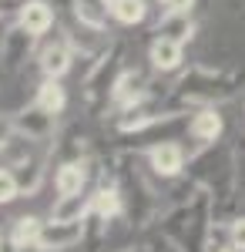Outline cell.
Returning a JSON list of instances; mask_svg holds the SVG:
<instances>
[{
  "instance_id": "obj_1",
  "label": "cell",
  "mask_w": 245,
  "mask_h": 252,
  "mask_svg": "<svg viewBox=\"0 0 245 252\" xmlns=\"http://www.w3.org/2000/svg\"><path fill=\"white\" fill-rule=\"evenodd\" d=\"M212 212L215 198L208 185H198L191 195L178 198V205L161 215V235L168 239L178 252H208V235H212Z\"/></svg>"
},
{
  "instance_id": "obj_2",
  "label": "cell",
  "mask_w": 245,
  "mask_h": 252,
  "mask_svg": "<svg viewBox=\"0 0 245 252\" xmlns=\"http://www.w3.org/2000/svg\"><path fill=\"white\" fill-rule=\"evenodd\" d=\"M235 94V78L225 71H215L205 64H191L182 78L171 84V104L178 108H215Z\"/></svg>"
},
{
  "instance_id": "obj_3",
  "label": "cell",
  "mask_w": 245,
  "mask_h": 252,
  "mask_svg": "<svg viewBox=\"0 0 245 252\" xmlns=\"http://www.w3.org/2000/svg\"><path fill=\"white\" fill-rule=\"evenodd\" d=\"M124 44L121 40H111L101 54H94L88 74L81 81V101L91 115H104L111 108V94H114V84L124 71Z\"/></svg>"
},
{
  "instance_id": "obj_4",
  "label": "cell",
  "mask_w": 245,
  "mask_h": 252,
  "mask_svg": "<svg viewBox=\"0 0 245 252\" xmlns=\"http://www.w3.org/2000/svg\"><path fill=\"white\" fill-rule=\"evenodd\" d=\"M14 125H17V138H24L27 145H51L57 135V115L40 108L37 101L17 108L14 111Z\"/></svg>"
},
{
  "instance_id": "obj_5",
  "label": "cell",
  "mask_w": 245,
  "mask_h": 252,
  "mask_svg": "<svg viewBox=\"0 0 245 252\" xmlns=\"http://www.w3.org/2000/svg\"><path fill=\"white\" fill-rule=\"evenodd\" d=\"M34 44L37 37L27 27H20L17 20L7 24V31L0 34V71H20L34 54Z\"/></svg>"
},
{
  "instance_id": "obj_6",
  "label": "cell",
  "mask_w": 245,
  "mask_h": 252,
  "mask_svg": "<svg viewBox=\"0 0 245 252\" xmlns=\"http://www.w3.org/2000/svg\"><path fill=\"white\" fill-rule=\"evenodd\" d=\"M145 161H148L151 175H158V178H178V175L185 172V165H188V155H185V148L178 145V141H154L145 148Z\"/></svg>"
},
{
  "instance_id": "obj_7",
  "label": "cell",
  "mask_w": 245,
  "mask_h": 252,
  "mask_svg": "<svg viewBox=\"0 0 245 252\" xmlns=\"http://www.w3.org/2000/svg\"><path fill=\"white\" fill-rule=\"evenodd\" d=\"M10 165H14L17 182H20V198H34V195L44 189L47 175H51V155H34L31 148L20 152Z\"/></svg>"
},
{
  "instance_id": "obj_8",
  "label": "cell",
  "mask_w": 245,
  "mask_h": 252,
  "mask_svg": "<svg viewBox=\"0 0 245 252\" xmlns=\"http://www.w3.org/2000/svg\"><path fill=\"white\" fill-rule=\"evenodd\" d=\"M84 242V219L77 222H57V219H44L37 249L44 252H71Z\"/></svg>"
},
{
  "instance_id": "obj_9",
  "label": "cell",
  "mask_w": 245,
  "mask_h": 252,
  "mask_svg": "<svg viewBox=\"0 0 245 252\" xmlns=\"http://www.w3.org/2000/svg\"><path fill=\"white\" fill-rule=\"evenodd\" d=\"M74 44L67 40V34L64 37H57V40H51V44H44L37 51V71L44 74V78H64L71 67H74Z\"/></svg>"
},
{
  "instance_id": "obj_10",
  "label": "cell",
  "mask_w": 245,
  "mask_h": 252,
  "mask_svg": "<svg viewBox=\"0 0 245 252\" xmlns=\"http://www.w3.org/2000/svg\"><path fill=\"white\" fill-rule=\"evenodd\" d=\"M54 3L51 0H24L17 7V24L20 27H27L34 37H44V34H51V27H54Z\"/></svg>"
},
{
  "instance_id": "obj_11",
  "label": "cell",
  "mask_w": 245,
  "mask_h": 252,
  "mask_svg": "<svg viewBox=\"0 0 245 252\" xmlns=\"http://www.w3.org/2000/svg\"><path fill=\"white\" fill-rule=\"evenodd\" d=\"M148 61H151V71L171 74V71H178L182 61H185V44L154 34V40H151V47H148Z\"/></svg>"
},
{
  "instance_id": "obj_12",
  "label": "cell",
  "mask_w": 245,
  "mask_h": 252,
  "mask_svg": "<svg viewBox=\"0 0 245 252\" xmlns=\"http://www.w3.org/2000/svg\"><path fill=\"white\" fill-rule=\"evenodd\" d=\"M71 14H74V20L84 31L104 34L108 31V17H111V0H71Z\"/></svg>"
},
{
  "instance_id": "obj_13",
  "label": "cell",
  "mask_w": 245,
  "mask_h": 252,
  "mask_svg": "<svg viewBox=\"0 0 245 252\" xmlns=\"http://www.w3.org/2000/svg\"><path fill=\"white\" fill-rule=\"evenodd\" d=\"M222 128H225V121L222 115L215 111V108H198L195 115L188 118V135L205 148V145H215L218 138H222Z\"/></svg>"
},
{
  "instance_id": "obj_14",
  "label": "cell",
  "mask_w": 245,
  "mask_h": 252,
  "mask_svg": "<svg viewBox=\"0 0 245 252\" xmlns=\"http://www.w3.org/2000/svg\"><path fill=\"white\" fill-rule=\"evenodd\" d=\"M91 212V192H77V195H57V202L51 205V215L47 219H57V222H77Z\"/></svg>"
},
{
  "instance_id": "obj_15",
  "label": "cell",
  "mask_w": 245,
  "mask_h": 252,
  "mask_svg": "<svg viewBox=\"0 0 245 252\" xmlns=\"http://www.w3.org/2000/svg\"><path fill=\"white\" fill-rule=\"evenodd\" d=\"M34 101H37L40 108H47L51 115H64V108H67V88L61 84L57 78H44L37 84V94H34Z\"/></svg>"
},
{
  "instance_id": "obj_16",
  "label": "cell",
  "mask_w": 245,
  "mask_h": 252,
  "mask_svg": "<svg viewBox=\"0 0 245 252\" xmlns=\"http://www.w3.org/2000/svg\"><path fill=\"white\" fill-rule=\"evenodd\" d=\"M154 34L188 44V40L195 37V20H191V14H161L158 27H154Z\"/></svg>"
},
{
  "instance_id": "obj_17",
  "label": "cell",
  "mask_w": 245,
  "mask_h": 252,
  "mask_svg": "<svg viewBox=\"0 0 245 252\" xmlns=\"http://www.w3.org/2000/svg\"><path fill=\"white\" fill-rule=\"evenodd\" d=\"M40 229H44V219H37V215H20V219H14V225H10V239H14L17 249H37Z\"/></svg>"
},
{
  "instance_id": "obj_18",
  "label": "cell",
  "mask_w": 245,
  "mask_h": 252,
  "mask_svg": "<svg viewBox=\"0 0 245 252\" xmlns=\"http://www.w3.org/2000/svg\"><path fill=\"white\" fill-rule=\"evenodd\" d=\"M148 17V0H111V20L134 27Z\"/></svg>"
},
{
  "instance_id": "obj_19",
  "label": "cell",
  "mask_w": 245,
  "mask_h": 252,
  "mask_svg": "<svg viewBox=\"0 0 245 252\" xmlns=\"http://www.w3.org/2000/svg\"><path fill=\"white\" fill-rule=\"evenodd\" d=\"M14 198H20V182L14 165H0V205H10Z\"/></svg>"
},
{
  "instance_id": "obj_20",
  "label": "cell",
  "mask_w": 245,
  "mask_h": 252,
  "mask_svg": "<svg viewBox=\"0 0 245 252\" xmlns=\"http://www.w3.org/2000/svg\"><path fill=\"white\" fill-rule=\"evenodd\" d=\"M17 141V125H14V111H0V155H7Z\"/></svg>"
},
{
  "instance_id": "obj_21",
  "label": "cell",
  "mask_w": 245,
  "mask_h": 252,
  "mask_svg": "<svg viewBox=\"0 0 245 252\" xmlns=\"http://www.w3.org/2000/svg\"><path fill=\"white\" fill-rule=\"evenodd\" d=\"M228 242L239 252H245V219H235V222L228 225Z\"/></svg>"
},
{
  "instance_id": "obj_22",
  "label": "cell",
  "mask_w": 245,
  "mask_h": 252,
  "mask_svg": "<svg viewBox=\"0 0 245 252\" xmlns=\"http://www.w3.org/2000/svg\"><path fill=\"white\" fill-rule=\"evenodd\" d=\"M161 7H165V14H191V7H195V0H158Z\"/></svg>"
},
{
  "instance_id": "obj_23",
  "label": "cell",
  "mask_w": 245,
  "mask_h": 252,
  "mask_svg": "<svg viewBox=\"0 0 245 252\" xmlns=\"http://www.w3.org/2000/svg\"><path fill=\"white\" fill-rule=\"evenodd\" d=\"M24 0H0V20H7L10 14H17V7Z\"/></svg>"
},
{
  "instance_id": "obj_24",
  "label": "cell",
  "mask_w": 245,
  "mask_h": 252,
  "mask_svg": "<svg viewBox=\"0 0 245 252\" xmlns=\"http://www.w3.org/2000/svg\"><path fill=\"white\" fill-rule=\"evenodd\" d=\"M208 252H239V249H235V246L228 242V246H215V249H208Z\"/></svg>"
}]
</instances>
